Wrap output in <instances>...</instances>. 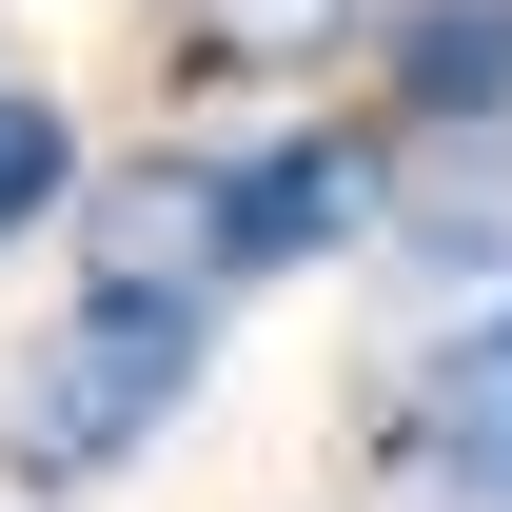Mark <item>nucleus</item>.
<instances>
[{"label": "nucleus", "mask_w": 512, "mask_h": 512, "mask_svg": "<svg viewBox=\"0 0 512 512\" xmlns=\"http://www.w3.org/2000/svg\"><path fill=\"white\" fill-rule=\"evenodd\" d=\"M375 217V138H217V158H138L119 197H99V256L79 276H138V296H197V316H237L256 276H296V256H335Z\"/></svg>", "instance_id": "nucleus-1"}, {"label": "nucleus", "mask_w": 512, "mask_h": 512, "mask_svg": "<svg viewBox=\"0 0 512 512\" xmlns=\"http://www.w3.org/2000/svg\"><path fill=\"white\" fill-rule=\"evenodd\" d=\"M217 375V316L197 296H138V276H79V316L20 355V394H0V453H20V493H99V473H138V453L178 434V394Z\"/></svg>", "instance_id": "nucleus-2"}, {"label": "nucleus", "mask_w": 512, "mask_h": 512, "mask_svg": "<svg viewBox=\"0 0 512 512\" xmlns=\"http://www.w3.org/2000/svg\"><path fill=\"white\" fill-rule=\"evenodd\" d=\"M394 473H434L453 512H512V296L473 335H434V355H414V394H394Z\"/></svg>", "instance_id": "nucleus-3"}, {"label": "nucleus", "mask_w": 512, "mask_h": 512, "mask_svg": "<svg viewBox=\"0 0 512 512\" xmlns=\"http://www.w3.org/2000/svg\"><path fill=\"white\" fill-rule=\"evenodd\" d=\"M375 99H394L414 138H473V119H512V0H394Z\"/></svg>", "instance_id": "nucleus-4"}, {"label": "nucleus", "mask_w": 512, "mask_h": 512, "mask_svg": "<svg viewBox=\"0 0 512 512\" xmlns=\"http://www.w3.org/2000/svg\"><path fill=\"white\" fill-rule=\"evenodd\" d=\"M335 20H355V0H178L197 79H276V60H335Z\"/></svg>", "instance_id": "nucleus-5"}, {"label": "nucleus", "mask_w": 512, "mask_h": 512, "mask_svg": "<svg viewBox=\"0 0 512 512\" xmlns=\"http://www.w3.org/2000/svg\"><path fill=\"white\" fill-rule=\"evenodd\" d=\"M60 197H79V119H60V99H40V79H0V256L40 237Z\"/></svg>", "instance_id": "nucleus-6"}]
</instances>
